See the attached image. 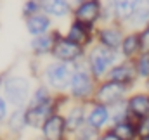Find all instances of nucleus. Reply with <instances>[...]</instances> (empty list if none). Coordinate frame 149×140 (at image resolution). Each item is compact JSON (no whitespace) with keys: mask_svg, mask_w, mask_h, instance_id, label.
Segmentation results:
<instances>
[{"mask_svg":"<svg viewBox=\"0 0 149 140\" xmlns=\"http://www.w3.org/2000/svg\"><path fill=\"white\" fill-rule=\"evenodd\" d=\"M31 94H33V80L30 74L16 73L12 69L5 71L2 95L12 107H26Z\"/></svg>","mask_w":149,"mask_h":140,"instance_id":"obj_1","label":"nucleus"},{"mask_svg":"<svg viewBox=\"0 0 149 140\" xmlns=\"http://www.w3.org/2000/svg\"><path fill=\"white\" fill-rule=\"evenodd\" d=\"M97 80L90 74L88 66H87V57L80 62L73 64V78H71V85L68 90V97L73 102H83V104H90L97 88Z\"/></svg>","mask_w":149,"mask_h":140,"instance_id":"obj_2","label":"nucleus"},{"mask_svg":"<svg viewBox=\"0 0 149 140\" xmlns=\"http://www.w3.org/2000/svg\"><path fill=\"white\" fill-rule=\"evenodd\" d=\"M121 61V55L120 52L111 50V49H106L99 43H94L88 50H87V66L90 74L97 80V81H102L106 80L108 73L111 71V68Z\"/></svg>","mask_w":149,"mask_h":140,"instance_id":"obj_3","label":"nucleus"},{"mask_svg":"<svg viewBox=\"0 0 149 140\" xmlns=\"http://www.w3.org/2000/svg\"><path fill=\"white\" fill-rule=\"evenodd\" d=\"M71 78H73V64L50 59L47 64H43L40 81H43L54 94L63 95V94H68Z\"/></svg>","mask_w":149,"mask_h":140,"instance_id":"obj_4","label":"nucleus"},{"mask_svg":"<svg viewBox=\"0 0 149 140\" xmlns=\"http://www.w3.org/2000/svg\"><path fill=\"white\" fill-rule=\"evenodd\" d=\"M130 94H132V88H128L121 83L111 81V80H102V81L97 83L92 102L113 107V105L120 104V102H125Z\"/></svg>","mask_w":149,"mask_h":140,"instance_id":"obj_5","label":"nucleus"},{"mask_svg":"<svg viewBox=\"0 0 149 140\" xmlns=\"http://www.w3.org/2000/svg\"><path fill=\"white\" fill-rule=\"evenodd\" d=\"M85 57H87V49L76 45L70 38H66L61 30H57V36H56V43H54L50 59L68 62V64H76V62L83 61Z\"/></svg>","mask_w":149,"mask_h":140,"instance_id":"obj_6","label":"nucleus"},{"mask_svg":"<svg viewBox=\"0 0 149 140\" xmlns=\"http://www.w3.org/2000/svg\"><path fill=\"white\" fill-rule=\"evenodd\" d=\"M102 14H104V0H83L80 3H74L71 19L83 23L90 28H97L102 24Z\"/></svg>","mask_w":149,"mask_h":140,"instance_id":"obj_7","label":"nucleus"},{"mask_svg":"<svg viewBox=\"0 0 149 140\" xmlns=\"http://www.w3.org/2000/svg\"><path fill=\"white\" fill-rule=\"evenodd\" d=\"M127 26L123 23H108V24H101L95 30V43L111 49V50H120L121 42L127 35Z\"/></svg>","mask_w":149,"mask_h":140,"instance_id":"obj_8","label":"nucleus"},{"mask_svg":"<svg viewBox=\"0 0 149 140\" xmlns=\"http://www.w3.org/2000/svg\"><path fill=\"white\" fill-rule=\"evenodd\" d=\"M141 0H104V14H102V24L108 23H123L132 16L135 7Z\"/></svg>","mask_w":149,"mask_h":140,"instance_id":"obj_9","label":"nucleus"},{"mask_svg":"<svg viewBox=\"0 0 149 140\" xmlns=\"http://www.w3.org/2000/svg\"><path fill=\"white\" fill-rule=\"evenodd\" d=\"M38 139L40 140H70L64 114L63 112L52 114L43 123V126L38 130Z\"/></svg>","mask_w":149,"mask_h":140,"instance_id":"obj_10","label":"nucleus"},{"mask_svg":"<svg viewBox=\"0 0 149 140\" xmlns=\"http://www.w3.org/2000/svg\"><path fill=\"white\" fill-rule=\"evenodd\" d=\"M106 80H111L116 83H121L132 90L139 88V80H137V73H135V66L134 61H125L121 59L120 62H116L111 68V71L108 73Z\"/></svg>","mask_w":149,"mask_h":140,"instance_id":"obj_11","label":"nucleus"},{"mask_svg":"<svg viewBox=\"0 0 149 140\" xmlns=\"http://www.w3.org/2000/svg\"><path fill=\"white\" fill-rule=\"evenodd\" d=\"M95 30L97 28H90L83 23H78L74 19H70L66 30L63 31L66 38H70L71 42H74L76 45L83 47V49H90L94 43H95Z\"/></svg>","mask_w":149,"mask_h":140,"instance_id":"obj_12","label":"nucleus"},{"mask_svg":"<svg viewBox=\"0 0 149 140\" xmlns=\"http://www.w3.org/2000/svg\"><path fill=\"white\" fill-rule=\"evenodd\" d=\"M64 119H66V126H68V133L70 137L76 133L81 126L87 125V114H88V104L83 102H70L63 111Z\"/></svg>","mask_w":149,"mask_h":140,"instance_id":"obj_13","label":"nucleus"},{"mask_svg":"<svg viewBox=\"0 0 149 140\" xmlns=\"http://www.w3.org/2000/svg\"><path fill=\"white\" fill-rule=\"evenodd\" d=\"M87 125H90L92 128H95L101 133L109 130L113 125L111 107L97 104V102H90L88 104V114H87Z\"/></svg>","mask_w":149,"mask_h":140,"instance_id":"obj_14","label":"nucleus"},{"mask_svg":"<svg viewBox=\"0 0 149 140\" xmlns=\"http://www.w3.org/2000/svg\"><path fill=\"white\" fill-rule=\"evenodd\" d=\"M3 128L7 132V139H14V140L21 139V135L26 130H30L28 128V119H26V107H12Z\"/></svg>","mask_w":149,"mask_h":140,"instance_id":"obj_15","label":"nucleus"},{"mask_svg":"<svg viewBox=\"0 0 149 140\" xmlns=\"http://www.w3.org/2000/svg\"><path fill=\"white\" fill-rule=\"evenodd\" d=\"M40 2H42V12L52 17L54 21H64L73 17V0H40Z\"/></svg>","mask_w":149,"mask_h":140,"instance_id":"obj_16","label":"nucleus"},{"mask_svg":"<svg viewBox=\"0 0 149 140\" xmlns=\"http://www.w3.org/2000/svg\"><path fill=\"white\" fill-rule=\"evenodd\" d=\"M56 36H57V28L52 33L30 38L28 49H30L31 57L33 59H40V61L47 59V57L50 59V54H52V49H54V43H56Z\"/></svg>","mask_w":149,"mask_h":140,"instance_id":"obj_17","label":"nucleus"},{"mask_svg":"<svg viewBox=\"0 0 149 140\" xmlns=\"http://www.w3.org/2000/svg\"><path fill=\"white\" fill-rule=\"evenodd\" d=\"M127 105L130 111V116L137 121L149 114V92L146 88H135L127 97Z\"/></svg>","mask_w":149,"mask_h":140,"instance_id":"obj_18","label":"nucleus"},{"mask_svg":"<svg viewBox=\"0 0 149 140\" xmlns=\"http://www.w3.org/2000/svg\"><path fill=\"white\" fill-rule=\"evenodd\" d=\"M24 28H26V33L30 35V38L40 36V35H47V33H52V31L56 30L54 19L49 17V16L43 14V12H40L37 16L26 19V21H24Z\"/></svg>","mask_w":149,"mask_h":140,"instance_id":"obj_19","label":"nucleus"},{"mask_svg":"<svg viewBox=\"0 0 149 140\" xmlns=\"http://www.w3.org/2000/svg\"><path fill=\"white\" fill-rule=\"evenodd\" d=\"M118 52H120L121 59H125V61H135L142 54V45H141V35H139V31L128 30L125 38H123V42H121V47H120Z\"/></svg>","mask_w":149,"mask_h":140,"instance_id":"obj_20","label":"nucleus"},{"mask_svg":"<svg viewBox=\"0 0 149 140\" xmlns=\"http://www.w3.org/2000/svg\"><path fill=\"white\" fill-rule=\"evenodd\" d=\"M148 24H149V0H141L139 5L135 7V10L132 12V16L125 21V26H127V30L141 31Z\"/></svg>","mask_w":149,"mask_h":140,"instance_id":"obj_21","label":"nucleus"},{"mask_svg":"<svg viewBox=\"0 0 149 140\" xmlns=\"http://www.w3.org/2000/svg\"><path fill=\"white\" fill-rule=\"evenodd\" d=\"M57 97V94H54L43 81H37V85L33 87V94L30 97V102L26 107H33V105H42V104H50L54 102Z\"/></svg>","mask_w":149,"mask_h":140,"instance_id":"obj_22","label":"nucleus"},{"mask_svg":"<svg viewBox=\"0 0 149 140\" xmlns=\"http://www.w3.org/2000/svg\"><path fill=\"white\" fill-rule=\"evenodd\" d=\"M113 133L121 140H137L139 132H137V121L135 119H127L121 123H116L111 126Z\"/></svg>","mask_w":149,"mask_h":140,"instance_id":"obj_23","label":"nucleus"},{"mask_svg":"<svg viewBox=\"0 0 149 140\" xmlns=\"http://www.w3.org/2000/svg\"><path fill=\"white\" fill-rule=\"evenodd\" d=\"M134 66H135V73H137V80H139V85L144 88L149 85V54H141L135 61H134Z\"/></svg>","mask_w":149,"mask_h":140,"instance_id":"obj_24","label":"nucleus"},{"mask_svg":"<svg viewBox=\"0 0 149 140\" xmlns=\"http://www.w3.org/2000/svg\"><path fill=\"white\" fill-rule=\"evenodd\" d=\"M42 12V2L40 0H23L21 3V17L23 21L33 17Z\"/></svg>","mask_w":149,"mask_h":140,"instance_id":"obj_25","label":"nucleus"},{"mask_svg":"<svg viewBox=\"0 0 149 140\" xmlns=\"http://www.w3.org/2000/svg\"><path fill=\"white\" fill-rule=\"evenodd\" d=\"M127 119H134V118L130 116V111H128L127 100H125V102H120V104H116V105H113L111 107V121H113V125L121 123V121H127Z\"/></svg>","mask_w":149,"mask_h":140,"instance_id":"obj_26","label":"nucleus"},{"mask_svg":"<svg viewBox=\"0 0 149 140\" xmlns=\"http://www.w3.org/2000/svg\"><path fill=\"white\" fill-rule=\"evenodd\" d=\"M99 137H101V132H97L90 125H85L76 133H73L70 137V140H99Z\"/></svg>","mask_w":149,"mask_h":140,"instance_id":"obj_27","label":"nucleus"},{"mask_svg":"<svg viewBox=\"0 0 149 140\" xmlns=\"http://www.w3.org/2000/svg\"><path fill=\"white\" fill-rule=\"evenodd\" d=\"M10 111H12V105L7 102V99H5L3 95H0V126L5 125V121H7Z\"/></svg>","mask_w":149,"mask_h":140,"instance_id":"obj_28","label":"nucleus"},{"mask_svg":"<svg viewBox=\"0 0 149 140\" xmlns=\"http://www.w3.org/2000/svg\"><path fill=\"white\" fill-rule=\"evenodd\" d=\"M137 132H139V137H146L149 135V114L137 119Z\"/></svg>","mask_w":149,"mask_h":140,"instance_id":"obj_29","label":"nucleus"},{"mask_svg":"<svg viewBox=\"0 0 149 140\" xmlns=\"http://www.w3.org/2000/svg\"><path fill=\"white\" fill-rule=\"evenodd\" d=\"M139 35H141L142 52H144V54H149V24L146 26V28H142V30L139 31Z\"/></svg>","mask_w":149,"mask_h":140,"instance_id":"obj_30","label":"nucleus"},{"mask_svg":"<svg viewBox=\"0 0 149 140\" xmlns=\"http://www.w3.org/2000/svg\"><path fill=\"white\" fill-rule=\"evenodd\" d=\"M99 140H121V139H118V137L113 133V130L109 128V130H106V132H102V133H101Z\"/></svg>","mask_w":149,"mask_h":140,"instance_id":"obj_31","label":"nucleus"},{"mask_svg":"<svg viewBox=\"0 0 149 140\" xmlns=\"http://www.w3.org/2000/svg\"><path fill=\"white\" fill-rule=\"evenodd\" d=\"M3 80H5V71H0V95H2V87H3Z\"/></svg>","mask_w":149,"mask_h":140,"instance_id":"obj_32","label":"nucleus"},{"mask_svg":"<svg viewBox=\"0 0 149 140\" xmlns=\"http://www.w3.org/2000/svg\"><path fill=\"white\" fill-rule=\"evenodd\" d=\"M137 140H149V135H146V137H139Z\"/></svg>","mask_w":149,"mask_h":140,"instance_id":"obj_33","label":"nucleus"},{"mask_svg":"<svg viewBox=\"0 0 149 140\" xmlns=\"http://www.w3.org/2000/svg\"><path fill=\"white\" fill-rule=\"evenodd\" d=\"M74 3H80V2H83V0H73Z\"/></svg>","mask_w":149,"mask_h":140,"instance_id":"obj_34","label":"nucleus"},{"mask_svg":"<svg viewBox=\"0 0 149 140\" xmlns=\"http://www.w3.org/2000/svg\"><path fill=\"white\" fill-rule=\"evenodd\" d=\"M144 88H146V90H148V92H149V85H148V87H144Z\"/></svg>","mask_w":149,"mask_h":140,"instance_id":"obj_35","label":"nucleus"},{"mask_svg":"<svg viewBox=\"0 0 149 140\" xmlns=\"http://www.w3.org/2000/svg\"><path fill=\"white\" fill-rule=\"evenodd\" d=\"M3 140H14V139H7V137H5V139H3Z\"/></svg>","mask_w":149,"mask_h":140,"instance_id":"obj_36","label":"nucleus"},{"mask_svg":"<svg viewBox=\"0 0 149 140\" xmlns=\"http://www.w3.org/2000/svg\"><path fill=\"white\" fill-rule=\"evenodd\" d=\"M0 140H3V137H2V133H0Z\"/></svg>","mask_w":149,"mask_h":140,"instance_id":"obj_37","label":"nucleus"},{"mask_svg":"<svg viewBox=\"0 0 149 140\" xmlns=\"http://www.w3.org/2000/svg\"><path fill=\"white\" fill-rule=\"evenodd\" d=\"M37 140H40V139H37Z\"/></svg>","mask_w":149,"mask_h":140,"instance_id":"obj_38","label":"nucleus"}]
</instances>
